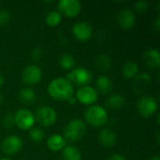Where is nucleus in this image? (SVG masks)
<instances>
[{
    "instance_id": "nucleus-1",
    "label": "nucleus",
    "mask_w": 160,
    "mask_h": 160,
    "mask_svg": "<svg viewBox=\"0 0 160 160\" xmlns=\"http://www.w3.org/2000/svg\"><path fill=\"white\" fill-rule=\"evenodd\" d=\"M49 95L55 100L68 101L71 97H73L74 88L72 83L66 78H55L50 82L48 85Z\"/></svg>"
},
{
    "instance_id": "nucleus-2",
    "label": "nucleus",
    "mask_w": 160,
    "mask_h": 160,
    "mask_svg": "<svg viewBox=\"0 0 160 160\" xmlns=\"http://www.w3.org/2000/svg\"><path fill=\"white\" fill-rule=\"evenodd\" d=\"M85 120L94 127H102L108 121L106 110L99 105H91L84 112Z\"/></svg>"
},
{
    "instance_id": "nucleus-3",
    "label": "nucleus",
    "mask_w": 160,
    "mask_h": 160,
    "mask_svg": "<svg viewBox=\"0 0 160 160\" xmlns=\"http://www.w3.org/2000/svg\"><path fill=\"white\" fill-rule=\"evenodd\" d=\"M86 133V125L81 119L70 121L64 129V139L71 142L81 140Z\"/></svg>"
},
{
    "instance_id": "nucleus-4",
    "label": "nucleus",
    "mask_w": 160,
    "mask_h": 160,
    "mask_svg": "<svg viewBox=\"0 0 160 160\" xmlns=\"http://www.w3.org/2000/svg\"><path fill=\"white\" fill-rule=\"evenodd\" d=\"M66 79L69 81L71 83H74L76 85L82 87V86H86L92 82L93 74L89 69L83 67H78V68H72L70 72L67 74Z\"/></svg>"
},
{
    "instance_id": "nucleus-5",
    "label": "nucleus",
    "mask_w": 160,
    "mask_h": 160,
    "mask_svg": "<svg viewBox=\"0 0 160 160\" xmlns=\"http://www.w3.org/2000/svg\"><path fill=\"white\" fill-rule=\"evenodd\" d=\"M35 119L43 127H50L56 122L57 113L55 110L50 106H41L37 109Z\"/></svg>"
},
{
    "instance_id": "nucleus-6",
    "label": "nucleus",
    "mask_w": 160,
    "mask_h": 160,
    "mask_svg": "<svg viewBox=\"0 0 160 160\" xmlns=\"http://www.w3.org/2000/svg\"><path fill=\"white\" fill-rule=\"evenodd\" d=\"M36 122L33 112L25 108L19 109L14 114V123L22 130L31 129Z\"/></svg>"
},
{
    "instance_id": "nucleus-7",
    "label": "nucleus",
    "mask_w": 160,
    "mask_h": 160,
    "mask_svg": "<svg viewBox=\"0 0 160 160\" xmlns=\"http://www.w3.org/2000/svg\"><path fill=\"white\" fill-rule=\"evenodd\" d=\"M137 110L142 116L150 117L158 110V101L152 96H143L137 102Z\"/></svg>"
},
{
    "instance_id": "nucleus-8",
    "label": "nucleus",
    "mask_w": 160,
    "mask_h": 160,
    "mask_svg": "<svg viewBox=\"0 0 160 160\" xmlns=\"http://www.w3.org/2000/svg\"><path fill=\"white\" fill-rule=\"evenodd\" d=\"M42 78V70L38 65H28L24 68L22 73V80L29 85L37 84Z\"/></svg>"
},
{
    "instance_id": "nucleus-9",
    "label": "nucleus",
    "mask_w": 160,
    "mask_h": 160,
    "mask_svg": "<svg viewBox=\"0 0 160 160\" xmlns=\"http://www.w3.org/2000/svg\"><path fill=\"white\" fill-rule=\"evenodd\" d=\"M58 8L60 13H63L67 17H76L81 9L82 4L79 0H60L58 2Z\"/></svg>"
},
{
    "instance_id": "nucleus-10",
    "label": "nucleus",
    "mask_w": 160,
    "mask_h": 160,
    "mask_svg": "<svg viewBox=\"0 0 160 160\" xmlns=\"http://www.w3.org/2000/svg\"><path fill=\"white\" fill-rule=\"evenodd\" d=\"M98 96V91L94 87L86 85L78 89L76 93V99L82 104L90 105L97 101Z\"/></svg>"
},
{
    "instance_id": "nucleus-11",
    "label": "nucleus",
    "mask_w": 160,
    "mask_h": 160,
    "mask_svg": "<svg viewBox=\"0 0 160 160\" xmlns=\"http://www.w3.org/2000/svg\"><path fill=\"white\" fill-rule=\"evenodd\" d=\"M22 147V141L16 135L8 136L1 144V148L7 155H14L18 153Z\"/></svg>"
},
{
    "instance_id": "nucleus-12",
    "label": "nucleus",
    "mask_w": 160,
    "mask_h": 160,
    "mask_svg": "<svg viewBox=\"0 0 160 160\" xmlns=\"http://www.w3.org/2000/svg\"><path fill=\"white\" fill-rule=\"evenodd\" d=\"M72 33L75 38L79 40H88L93 34L91 25L86 22H78L72 27Z\"/></svg>"
},
{
    "instance_id": "nucleus-13",
    "label": "nucleus",
    "mask_w": 160,
    "mask_h": 160,
    "mask_svg": "<svg viewBox=\"0 0 160 160\" xmlns=\"http://www.w3.org/2000/svg\"><path fill=\"white\" fill-rule=\"evenodd\" d=\"M118 23L125 29H129L134 26L136 22L135 13L129 8H123L118 14Z\"/></svg>"
},
{
    "instance_id": "nucleus-14",
    "label": "nucleus",
    "mask_w": 160,
    "mask_h": 160,
    "mask_svg": "<svg viewBox=\"0 0 160 160\" xmlns=\"http://www.w3.org/2000/svg\"><path fill=\"white\" fill-rule=\"evenodd\" d=\"M98 141L99 142L105 147H112L117 142V136L114 131L110 128L102 129L98 134Z\"/></svg>"
},
{
    "instance_id": "nucleus-15",
    "label": "nucleus",
    "mask_w": 160,
    "mask_h": 160,
    "mask_svg": "<svg viewBox=\"0 0 160 160\" xmlns=\"http://www.w3.org/2000/svg\"><path fill=\"white\" fill-rule=\"evenodd\" d=\"M144 63L151 68H158L160 65V53L158 49H149L143 54Z\"/></svg>"
},
{
    "instance_id": "nucleus-16",
    "label": "nucleus",
    "mask_w": 160,
    "mask_h": 160,
    "mask_svg": "<svg viewBox=\"0 0 160 160\" xmlns=\"http://www.w3.org/2000/svg\"><path fill=\"white\" fill-rule=\"evenodd\" d=\"M151 77L148 73H142L140 74L138 77H136L135 81L133 82V90L137 94H142L144 91H146L147 86L150 84Z\"/></svg>"
},
{
    "instance_id": "nucleus-17",
    "label": "nucleus",
    "mask_w": 160,
    "mask_h": 160,
    "mask_svg": "<svg viewBox=\"0 0 160 160\" xmlns=\"http://www.w3.org/2000/svg\"><path fill=\"white\" fill-rule=\"evenodd\" d=\"M66 145V140L60 134H52L49 137L47 146L52 151H60Z\"/></svg>"
},
{
    "instance_id": "nucleus-18",
    "label": "nucleus",
    "mask_w": 160,
    "mask_h": 160,
    "mask_svg": "<svg viewBox=\"0 0 160 160\" xmlns=\"http://www.w3.org/2000/svg\"><path fill=\"white\" fill-rule=\"evenodd\" d=\"M18 97L19 99L26 105H31L37 100V95L31 88H22L18 94Z\"/></svg>"
},
{
    "instance_id": "nucleus-19",
    "label": "nucleus",
    "mask_w": 160,
    "mask_h": 160,
    "mask_svg": "<svg viewBox=\"0 0 160 160\" xmlns=\"http://www.w3.org/2000/svg\"><path fill=\"white\" fill-rule=\"evenodd\" d=\"M62 158L64 160H81L82 154L77 147L68 145L62 149Z\"/></svg>"
},
{
    "instance_id": "nucleus-20",
    "label": "nucleus",
    "mask_w": 160,
    "mask_h": 160,
    "mask_svg": "<svg viewBox=\"0 0 160 160\" xmlns=\"http://www.w3.org/2000/svg\"><path fill=\"white\" fill-rule=\"evenodd\" d=\"M97 87L100 93L108 94L112 89V82L107 76L104 75L98 76V78L97 79Z\"/></svg>"
},
{
    "instance_id": "nucleus-21",
    "label": "nucleus",
    "mask_w": 160,
    "mask_h": 160,
    "mask_svg": "<svg viewBox=\"0 0 160 160\" xmlns=\"http://www.w3.org/2000/svg\"><path fill=\"white\" fill-rule=\"evenodd\" d=\"M95 66L99 70H102V71L109 70L112 67L111 57L105 53H101V54L98 55L95 59Z\"/></svg>"
},
{
    "instance_id": "nucleus-22",
    "label": "nucleus",
    "mask_w": 160,
    "mask_h": 160,
    "mask_svg": "<svg viewBox=\"0 0 160 160\" xmlns=\"http://www.w3.org/2000/svg\"><path fill=\"white\" fill-rule=\"evenodd\" d=\"M123 75L125 78L127 79H132L134 77L137 76L138 72H139V66L137 63H135L134 61H128L122 69Z\"/></svg>"
},
{
    "instance_id": "nucleus-23",
    "label": "nucleus",
    "mask_w": 160,
    "mask_h": 160,
    "mask_svg": "<svg viewBox=\"0 0 160 160\" xmlns=\"http://www.w3.org/2000/svg\"><path fill=\"white\" fill-rule=\"evenodd\" d=\"M125 97L121 94H113L107 99V105L112 109H120L125 105Z\"/></svg>"
},
{
    "instance_id": "nucleus-24",
    "label": "nucleus",
    "mask_w": 160,
    "mask_h": 160,
    "mask_svg": "<svg viewBox=\"0 0 160 160\" xmlns=\"http://www.w3.org/2000/svg\"><path fill=\"white\" fill-rule=\"evenodd\" d=\"M59 64L64 69H72L75 66V59L70 53L65 52L60 55Z\"/></svg>"
},
{
    "instance_id": "nucleus-25",
    "label": "nucleus",
    "mask_w": 160,
    "mask_h": 160,
    "mask_svg": "<svg viewBox=\"0 0 160 160\" xmlns=\"http://www.w3.org/2000/svg\"><path fill=\"white\" fill-rule=\"evenodd\" d=\"M62 21V14L57 10H52L46 15V23L50 26H56Z\"/></svg>"
},
{
    "instance_id": "nucleus-26",
    "label": "nucleus",
    "mask_w": 160,
    "mask_h": 160,
    "mask_svg": "<svg viewBox=\"0 0 160 160\" xmlns=\"http://www.w3.org/2000/svg\"><path fill=\"white\" fill-rule=\"evenodd\" d=\"M44 132L41 128H32L29 130V137L34 142H40L44 139Z\"/></svg>"
},
{
    "instance_id": "nucleus-27",
    "label": "nucleus",
    "mask_w": 160,
    "mask_h": 160,
    "mask_svg": "<svg viewBox=\"0 0 160 160\" xmlns=\"http://www.w3.org/2000/svg\"><path fill=\"white\" fill-rule=\"evenodd\" d=\"M11 19V14L7 9H0V25H6Z\"/></svg>"
},
{
    "instance_id": "nucleus-28",
    "label": "nucleus",
    "mask_w": 160,
    "mask_h": 160,
    "mask_svg": "<svg viewBox=\"0 0 160 160\" xmlns=\"http://www.w3.org/2000/svg\"><path fill=\"white\" fill-rule=\"evenodd\" d=\"M3 125L7 128H12L15 123H14V114L8 112V114L5 115L4 119H3Z\"/></svg>"
},
{
    "instance_id": "nucleus-29",
    "label": "nucleus",
    "mask_w": 160,
    "mask_h": 160,
    "mask_svg": "<svg viewBox=\"0 0 160 160\" xmlns=\"http://www.w3.org/2000/svg\"><path fill=\"white\" fill-rule=\"evenodd\" d=\"M148 7H149V3L145 0H141L135 3V8L139 12H143L147 10Z\"/></svg>"
},
{
    "instance_id": "nucleus-30",
    "label": "nucleus",
    "mask_w": 160,
    "mask_h": 160,
    "mask_svg": "<svg viewBox=\"0 0 160 160\" xmlns=\"http://www.w3.org/2000/svg\"><path fill=\"white\" fill-rule=\"evenodd\" d=\"M42 54H43V52H42V50L40 48H37V49H35L32 52V57L34 59H36V60L41 58L42 57Z\"/></svg>"
},
{
    "instance_id": "nucleus-31",
    "label": "nucleus",
    "mask_w": 160,
    "mask_h": 160,
    "mask_svg": "<svg viewBox=\"0 0 160 160\" xmlns=\"http://www.w3.org/2000/svg\"><path fill=\"white\" fill-rule=\"evenodd\" d=\"M107 160H126V158L122 156V155H119V154H113Z\"/></svg>"
},
{
    "instance_id": "nucleus-32",
    "label": "nucleus",
    "mask_w": 160,
    "mask_h": 160,
    "mask_svg": "<svg viewBox=\"0 0 160 160\" xmlns=\"http://www.w3.org/2000/svg\"><path fill=\"white\" fill-rule=\"evenodd\" d=\"M155 26H156L157 30H159V27H160V18L159 17H158V18H157V20L155 21Z\"/></svg>"
},
{
    "instance_id": "nucleus-33",
    "label": "nucleus",
    "mask_w": 160,
    "mask_h": 160,
    "mask_svg": "<svg viewBox=\"0 0 160 160\" xmlns=\"http://www.w3.org/2000/svg\"><path fill=\"white\" fill-rule=\"evenodd\" d=\"M76 101H77V99H76V98H74V97H71V98L68 100V102L70 105H74V104L76 103Z\"/></svg>"
},
{
    "instance_id": "nucleus-34",
    "label": "nucleus",
    "mask_w": 160,
    "mask_h": 160,
    "mask_svg": "<svg viewBox=\"0 0 160 160\" xmlns=\"http://www.w3.org/2000/svg\"><path fill=\"white\" fill-rule=\"evenodd\" d=\"M4 82H5V79H4V76L0 73V87L4 84Z\"/></svg>"
},
{
    "instance_id": "nucleus-35",
    "label": "nucleus",
    "mask_w": 160,
    "mask_h": 160,
    "mask_svg": "<svg viewBox=\"0 0 160 160\" xmlns=\"http://www.w3.org/2000/svg\"><path fill=\"white\" fill-rule=\"evenodd\" d=\"M149 160H160V158L158 156H156V157H153V158H151Z\"/></svg>"
},
{
    "instance_id": "nucleus-36",
    "label": "nucleus",
    "mask_w": 160,
    "mask_h": 160,
    "mask_svg": "<svg viewBox=\"0 0 160 160\" xmlns=\"http://www.w3.org/2000/svg\"><path fill=\"white\" fill-rule=\"evenodd\" d=\"M2 100H3V97H2V95H1V93H0V104H1V102H2Z\"/></svg>"
},
{
    "instance_id": "nucleus-37",
    "label": "nucleus",
    "mask_w": 160,
    "mask_h": 160,
    "mask_svg": "<svg viewBox=\"0 0 160 160\" xmlns=\"http://www.w3.org/2000/svg\"><path fill=\"white\" fill-rule=\"evenodd\" d=\"M0 160H10V159H8V158H2V159H0Z\"/></svg>"
}]
</instances>
